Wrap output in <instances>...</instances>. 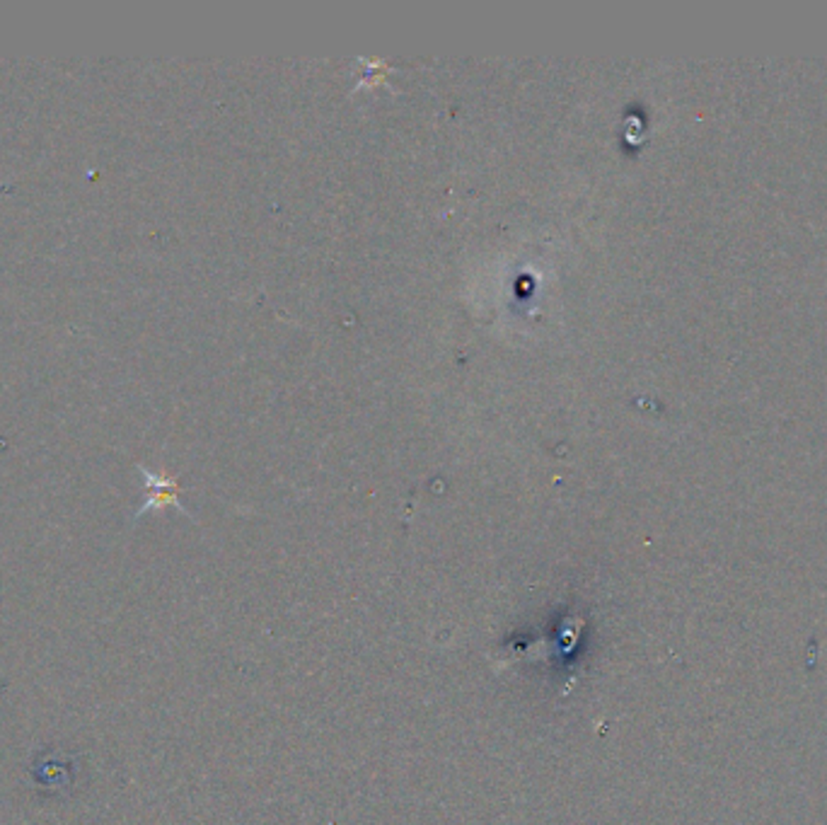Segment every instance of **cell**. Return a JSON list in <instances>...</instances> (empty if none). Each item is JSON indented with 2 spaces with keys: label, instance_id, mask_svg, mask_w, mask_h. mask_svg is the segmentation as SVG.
I'll list each match as a JSON object with an SVG mask.
<instances>
[{
  "label": "cell",
  "instance_id": "cell-1",
  "mask_svg": "<svg viewBox=\"0 0 827 825\" xmlns=\"http://www.w3.org/2000/svg\"><path fill=\"white\" fill-rule=\"evenodd\" d=\"M141 475L145 479V504L138 508V516L148 514V511H155V508H165V506H174L182 514L192 516L182 506L180 501V485H177V479L170 477V475H160V472H151L145 470L143 465H141Z\"/></svg>",
  "mask_w": 827,
  "mask_h": 825
},
{
  "label": "cell",
  "instance_id": "cell-2",
  "mask_svg": "<svg viewBox=\"0 0 827 825\" xmlns=\"http://www.w3.org/2000/svg\"><path fill=\"white\" fill-rule=\"evenodd\" d=\"M366 73L356 83V90H366V88H378V85L387 83V73H390V63L380 61V58H366L363 61Z\"/></svg>",
  "mask_w": 827,
  "mask_h": 825
}]
</instances>
